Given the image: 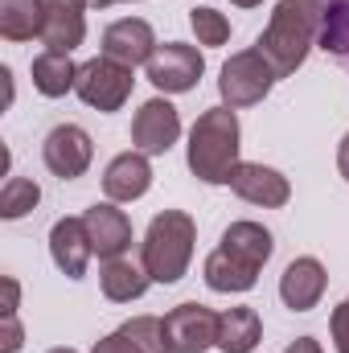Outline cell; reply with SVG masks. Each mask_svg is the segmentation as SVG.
<instances>
[{
  "label": "cell",
  "instance_id": "cell-15",
  "mask_svg": "<svg viewBox=\"0 0 349 353\" xmlns=\"http://www.w3.org/2000/svg\"><path fill=\"white\" fill-rule=\"evenodd\" d=\"M50 255H54V267H58L66 279H83L90 255H94L87 222H83V218H58L54 230H50Z\"/></svg>",
  "mask_w": 349,
  "mask_h": 353
},
{
  "label": "cell",
  "instance_id": "cell-28",
  "mask_svg": "<svg viewBox=\"0 0 349 353\" xmlns=\"http://www.w3.org/2000/svg\"><path fill=\"white\" fill-rule=\"evenodd\" d=\"M90 353H144V350H140L123 329H115V333H107L103 341H94V350H90Z\"/></svg>",
  "mask_w": 349,
  "mask_h": 353
},
{
  "label": "cell",
  "instance_id": "cell-25",
  "mask_svg": "<svg viewBox=\"0 0 349 353\" xmlns=\"http://www.w3.org/2000/svg\"><path fill=\"white\" fill-rule=\"evenodd\" d=\"M189 25L197 33V46H226L230 41V21L218 8H193L189 12Z\"/></svg>",
  "mask_w": 349,
  "mask_h": 353
},
{
  "label": "cell",
  "instance_id": "cell-30",
  "mask_svg": "<svg viewBox=\"0 0 349 353\" xmlns=\"http://www.w3.org/2000/svg\"><path fill=\"white\" fill-rule=\"evenodd\" d=\"M0 288H4V308H0V316H17V304H21V283H17L12 275H4V279H0Z\"/></svg>",
  "mask_w": 349,
  "mask_h": 353
},
{
  "label": "cell",
  "instance_id": "cell-7",
  "mask_svg": "<svg viewBox=\"0 0 349 353\" xmlns=\"http://www.w3.org/2000/svg\"><path fill=\"white\" fill-rule=\"evenodd\" d=\"M218 321L222 312L206 308V304H177L165 316V345L169 353H206L218 345Z\"/></svg>",
  "mask_w": 349,
  "mask_h": 353
},
{
  "label": "cell",
  "instance_id": "cell-23",
  "mask_svg": "<svg viewBox=\"0 0 349 353\" xmlns=\"http://www.w3.org/2000/svg\"><path fill=\"white\" fill-rule=\"evenodd\" d=\"M321 46L349 66V0H325V21H321Z\"/></svg>",
  "mask_w": 349,
  "mask_h": 353
},
{
  "label": "cell",
  "instance_id": "cell-20",
  "mask_svg": "<svg viewBox=\"0 0 349 353\" xmlns=\"http://www.w3.org/2000/svg\"><path fill=\"white\" fill-rule=\"evenodd\" d=\"M29 74H33L37 94H46V99H62L66 90H74V83H79V66L70 62V54H54V50L37 54Z\"/></svg>",
  "mask_w": 349,
  "mask_h": 353
},
{
  "label": "cell",
  "instance_id": "cell-12",
  "mask_svg": "<svg viewBox=\"0 0 349 353\" xmlns=\"http://www.w3.org/2000/svg\"><path fill=\"white\" fill-rule=\"evenodd\" d=\"M325 288H329L325 263L312 259V255L292 259V263L283 267V275H279V300H283L292 312H312V308L321 304Z\"/></svg>",
  "mask_w": 349,
  "mask_h": 353
},
{
  "label": "cell",
  "instance_id": "cell-17",
  "mask_svg": "<svg viewBox=\"0 0 349 353\" xmlns=\"http://www.w3.org/2000/svg\"><path fill=\"white\" fill-rule=\"evenodd\" d=\"M226 255H235L239 263L255 267L263 271L267 259H271V251H275V243H271V230L259 226V222H230L226 230H222V243H218Z\"/></svg>",
  "mask_w": 349,
  "mask_h": 353
},
{
  "label": "cell",
  "instance_id": "cell-31",
  "mask_svg": "<svg viewBox=\"0 0 349 353\" xmlns=\"http://www.w3.org/2000/svg\"><path fill=\"white\" fill-rule=\"evenodd\" d=\"M288 353H325V350H321L317 337H296V341L288 345Z\"/></svg>",
  "mask_w": 349,
  "mask_h": 353
},
{
  "label": "cell",
  "instance_id": "cell-6",
  "mask_svg": "<svg viewBox=\"0 0 349 353\" xmlns=\"http://www.w3.org/2000/svg\"><path fill=\"white\" fill-rule=\"evenodd\" d=\"M148 83L165 94H185V90L197 87V79L206 74V58L197 46H185V41H165L157 46V54L148 58L144 66Z\"/></svg>",
  "mask_w": 349,
  "mask_h": 353
},
{
  "label": "cell",
  "instance_id": "cell-22",
  "mask_svg": "<svg viewBox=\"0 0 349 353\" xmlns=\"http://www.w3.org/2000/svg\"><path fill=\"white\" fill-rule=\"evenodd\" d=\"M0 37L4 41L41 37V4L37 0H0Z\"/></svg>",
  "mask_w": 349,
  "mask_h": 353
},
{
  "label": "cell",
  "instance_id": "cell-26",
  "mask_svg": "<svg viewBox=\"0 0 349 353\" xmlns=\"http://www.w3.org/2000/svg\"><path fill=\"white\" fill-rule=\"evenodd\" d=\"M119 329H123L144 353H169V345H165V321H161V316H132V321H123Z\"/></svg>",
  "mask_w": 349,
  "mask_h": 353
},
{
  "label": "cell",
  "instance_id": "cell-35",
  "mask_svg": "<svg viewBox=\"0 0 349 353\" xmlns=\"http://www.w3.org/2000/svg\"><path fill=\"white\" fill-rule=\"evenodd\" d=\"M50 353H79V350H66V345H62V350H50Z\"/></svg>",
  "mask_w": 349,
  "mask_h": 353
},
{
  "label": "cell",
  "instance_id": "cell-11",
  "mask_svg": "<svg viewBox=\"0 0 349 353\" xmlns=\"http://www.w3.org/2000/svg\"><path fill=\"white\" fill-rule=\"evenodd\" d=\"M177 136H181V111H177L169 99H148L136 111V119H132V144L144 157L169 152L177 144Z\"/></svg>",
  "mask_w": 349,
  "mask_h": 353
},
{
  "label": "cell",
  "instance_id": "cell-32",
  "mask_svg": "<svg viewBox=\"0 0 349 353\" xmlns=\"http://www.w3.org/2000/svg\"><path fill=\"white\" fill-rule=\"evenodd\" d=\"M337 173L349 181V132L341 136V144H337Z\"/></svg>",
  "mask_w": 349,
  "mask_h": 353
},
{
  "label": "cell",
  "instance_id": "cell-5",
  "mask_svg": "<svg viewBox=\"0 0 349 353\" xmlns=\"http://www.w3.org/2000/svg\"><path fill=\"white\" fill-rule=\"evenodd\" d=\"M132 70L128 66H119V62H111V58H90V62H83L79 66V83H74V90H79V99L87 103V107H94V111H119L128 99H132Z\"/></svg>",
  "mask_w": 349,
  "mask_h": 353
},
{
  "label": "cell",
  "instance_id": "cell-34",
  "mask_svg": "<svg viewBox=\"0 0 349 353\" xmlns=\"http://www.w3.org/2000/svg\"><path fill=\"white\" fill-rule=\"evenodd\" d=\"M230 4H239V8H255V4H263V0H230Z\"/></svg>",
  "mask_w": 349,
  "mask_h": 353
},
{
  "label": "cell",
  "instance_id": "cell-8",
  "mask_svg": "<svg viewBox=\"0 0 349 353\" xmlns=\"http://www.w3.org/2000/svg\"><path fill=\"white\" fill-rule=\"evenodd\" d=\"M41 4V46L54 54H70L87 37V8L90 0H37Z\"/></svg>",
  "mask_w": 349,
  "mask_h": 353
},
{
  "label": "cell",
  "instance_id": "cell-29",
  "mask_svg": "<svg viewBox=\"0 0 349 353\" xmlns=\"http://www.w3.org/2000/svg\"><path fill=\"white\" fill-rule=\"evenodd\" d=\"M25 345V329L17 316H4V337H0V353H21Z\"/></svg>",
  "mask_w": 349,
  "mask_h": 353
},
{
  "label": "cell",
  "instance_id": "cell-14",
  "mask_svg": "<svg viewBox=\"0 0 349 353\" xmlns=\"http://www.w3.org/2000/svg\"><path fill=\"white\" fill-rule=\"evenodd\" d=\"M90 234V247L99 259H119L132 247V218L119 210V201H99L83 214Z\"/></svg>",
  "mask_w": 349,
  "mask_h": 353
},
{
  "label": "cell",
  "instance_id": "cell-18",
  "mask_svg": "<svg viewBox=\"0 0 349 353\" xmlns=\"http://www.w3.org/2000/svg\"><path fill=\"white\" fill-rule=\"evenodd\" d=\"M152 275L144 271V263H132V259H103V271H99V288L111 304H132L148 292Z\"/></svg>",
  "mask_w": 349,
  "mask_h": 353
},
{
  "label": "cell",
  "instance_id": "cell-16",
  "mask_svg": "<svg viewBox=\"0 0 349 353\" xmlns=\"http://www.w3.org/2000/svg\"><path fill=\"white\" fill-rule=\"evenodd\" d=\"M152 189V165L144 152H119L107 169H103V193L107 201H140Z\"/></svg>",
  "mask_w": 349,
  "mask_h": 353
},
{
  "label": "cell",
  "instance_id": "cell-19",
  "mask_svg": "<svg viewBox=\"0 0 349 353\" xmlns=\"http://www.w3.org/2000/svg\"><path fill=\"white\" fill-rule=\"evenodd\" d=\"M263 341V321L255 308L239 304V308H226L222 321H218V350L222 353H251Z\"/></svg>",
  "mask_w": 349,
  "mask_h": 353
},
{
  "label": "cell",
  "instance_id": "cell-3",
  "mask_svg": "<svg viewBox=\"0 0 349 353\" xmlns=\"http://www.w3.org/2000/svg\"><path fill=\"white\" fill-rule=\"evenodd\" d=\"M193 243H197V222L185 210H161L148 222L140 247V263L152 275V283H177L189 271Z\"/></svg>",
  "mask_w": 349,
  "mask_h": 353
},
{
  "label": "cell",
  "instance_id": "cell-21",
  "mask_svg": "<svg viewBox=\"0 0 349 353\" xmlns=\"http://www.w3.org/2000/svg\"><path fill=\"white\" fill-rule=\"evenodd\" d=\"M201 275H206V283H210L214 292H226V296H235V292H251V288H255V279H259V271H255V267L239 263V259H235V255H226L222 247L206 255Z\"/></svg>",
  "mask_w": 349,
  "mask_h": 353
},
{
  "label": "cell",
  "instance_id": "cell-24",
  "mask_svg": "<svg viewBox=\"0 0 349 353\" xmlns=\"http://www.w3.org/2000/svg\"><path fill=\"white\" fill-rule=\"evenodd\" d=\"M37 201H41L37 181H29V176H8L4 189H0V218H4V222H17V218H25L29 210H37Z\"/></svg>",
  "mask_w": 349,
  "mask_h": 353
},
{
  "label": "cell",
  "instance_id": "cell-9",
  "mask_svg": "<svg viewBox=\"0 0 349 353\" xmlns=\"http://www.w3.org/2000/svg\"><path fill=\"white\" fill-rule=\"evenodd\" d=\"M41 161H46L50 173L62 176V181L83 176L90 169V161H94V144H90L87 128H79V123H58V128L46 136V144H41Z\"/></svg>",
  "mask_w": 349,
  "mask_h": 353
},
{
  "label": "cell",
  "instance_id": "cell-13",
  "mask_svg": "<svg viewBox=\"0 0 349 353\" xmlns=\"http://www.w3.org/2000/svg\"><path fill=\"white\" fill-rule=\"evenodd\" d=\"M230 189L251 201V205H263V210H279L292 201V185L288 176L271 165H255V161H243L235 173H230Z\"/></svg>",
  "mask_w": 349,
  "mask_h": 353
},
{
  "label": "cell",
  "instance_id": "cell-4",
  "mask_svg": "<svg viewBox=\"0 0 349 353\" xmlns=\"http://www.w3.org/2000/svg\"><path fill=\"white\" fill-rule=\"evenodd\" d=\"M279 79H275V70H271V62L263 58L259 50H239V54H230L226 58V66H222V79H218V90H222V107H255L263 103L271 87H275Z\"/></svg>",
  "mask_w": 349,
  "mask_h": 353
},
{
  "label": "cell",
  "instance_id": "cell-10",
  "mask_svg": "<svg viewBox=\"0 0 349 353\" xmlns=\"http://www.w3.org/2000/svg\"><path fill=\"white\" fill-rule=\"evenodd\" d=\"M152 54H157V33L144 17H119L103 29V58L136 70V66H148Z\"/></svg>",
  "mask_w": 349,
  "mask_h": 353
},
{
  "label": "cell",
  "instance_id": "cell-2",
  "mask_svg": "<svg viewBox=\"0 0 349 353\" xmlns=\"http://www.w3.org/2000/svg\"><path fill=\"white\" fill-rule=\"evenodd\" d=\"M239 148H243V128L235 107H210L189 128V152H185L189 173L206 185H230V173L243 165Z\"/></svg>",
  "mask_w": 349,
  "mask_h": 353
},
{
  "label": "cell",
  "instance_id": "cell-1",
  "mask_svg": "<svg viewBox=\"0 0 349 353\" xmlns=\"http://www.w3.org/2000/svg\"><path fill=\"white\" fill-rule=\"evenodd\" d=\"M321 21H325V0H279L271 8V21L259 33L255 50L271 62L275 79H288L304 66L308 50L321 41Z\"/></svg>",
  "mask_w": 349,
  "mask_h": 353
},
{
  "label": "cell",
  "instance_id": "cell-33",
  "mask_svg": "<svg viewBox=\"0 0 349 353\" xmlns=\"http://www.w3.org/2000/svg\"><path fill=\"white\" fill-rule=\"evenodd\" d=\"M111 4H119V0H90V8H111Z\"/></svg>",
  "mask_w": 349,
  "mask_h": 353
},
{
  "label": "cell",
  "instance_id": "cell-27",
  "mask_svg": "<svg viewBox=\"0 0 349 353\" xmlns=\"http://www.w3.org/2000/svg\"><path fill=\"white\" fill-rule=\"evenodd\" d=\"M329 337H333V350L337 353H349V296L333 308V316H329Z\"/></svg>",
  "mask_w": 349,
  "mask_h": 353
}]
</instances>
